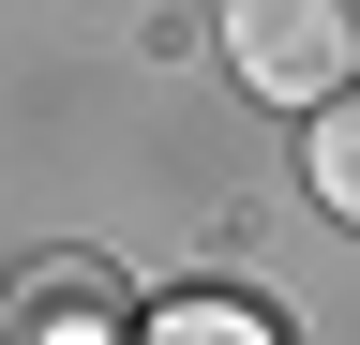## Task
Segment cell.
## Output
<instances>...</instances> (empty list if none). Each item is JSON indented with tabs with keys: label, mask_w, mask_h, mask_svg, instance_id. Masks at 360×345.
Masks as SVG:
<instances>
[{
	"label": "cell",
	"mask_w": 360,
	"mask_h": 345,
	"mask_svg": "<svg viewBox=\"0 0 360 345\" xmlns=\"http://www.w3.org/2000/svg\"><path fill=\"white\" fill-rule=\"evenodd\" d=\"M225 60L255 105H330L360 75V15L345 0H225Z\"/></svg>",
	"instance_id": "6da1fadb"
},
{
	"label": "cell",
	"mask_w": 360,
	"mask_h": 345,
	"mask_svg": "<svg viewBox=\"0 0 360 345\" xmlns=\"http://www.w3.org/2000/svg\"><path fill=\"white\" fill-rule=\"evenodd\" d=\"M15 345H105V271H45V300H30Z\"/></svg>",
	"instance_id": "277c9868"
},
{
	"label": "cell",
	"mask_w": 360,
	"mask_h": 345,
	"mask_svg": "<svg viewBox=\"0 0 360 345\" xmlns=\"http://www.w3.org/2000/svg\"><path fill=\"white\" fill-rule=\"evenodd\" d=\"M315 136H300V181H315V210H330V226H360V75L330 105H300Z\"/></svg>",
	"instance_id": "7a4b0ae2"
},
{
	"label": "cell",
	"mask_w": 360,
	"mask_h": 345,
	"mask_svg": "<svg viewBox=\"0 0 360 345\" xmlns=\"http://www.w3.org/2000/svg\"><path fill=\"white\" fill-rule=\"evenodd\" d=\"M135 345H285V315H270V300H240V285H195V300H165Z\"/></svg>",
	"instance_id": "3957f363"
}]
</instances>
